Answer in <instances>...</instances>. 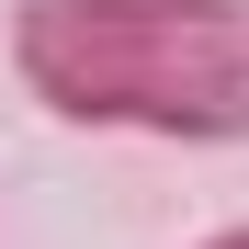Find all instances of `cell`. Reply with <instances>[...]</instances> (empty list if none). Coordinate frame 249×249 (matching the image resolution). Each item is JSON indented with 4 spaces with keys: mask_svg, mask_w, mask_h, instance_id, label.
Masks as SVG:
<instances>
[{
    "mask_svg": "<svg viewBox=\"0 0 249 249\" xmlns=\"http://www.w3.org/2000/svg\"><path fill=\"white\" fill-rule=\"evenodd\" d=\"M12 79L79 136L249 147V0H12Z\"/></svg>",
    "mask_w": 249,
    "mask_h": 249,
    "instance_id": "cell-1",
    "label": "cell"
},
{
    "mask_svg": "<svg viewBox=\"0 0 249 249\" xmlns=\"http://www.w3.org/2000/svg\"><path fill=\"white\" fill-rule=\"evenodd\" d=\"M204 249H249V227H215V238H204Z\"/></svg>",
    "mask_w": 249,
    "mask_h": 249,
    "instance_id": "cell-2",
    "label": "cell"
}]
</instances>
